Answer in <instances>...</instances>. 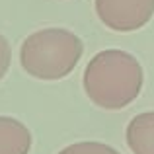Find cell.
Segmentation results:
<instances>
[{
  "label": "cell",
  "instance_id": "cell-1",
  "mask_svg": "<svg viewBox=\"0 0 154 154\" xmlns=\"http://www.w3.org/2000/svg\"><path fill=\"white\" fill-rule=\"evenodd\" d=\"M84 92L102 109H123L139 98L144 74L140 63L127 51L105 49L94 55L84 70Z\"/></svg>",
  "mask_w": 154,
  "mask_h": 154
},
{
  "label": "cell",
  "instance_id": "cell-2",
  "mask_svg": "<svg viewBox=\"0 0 154 154\" xmlns=\"http://www.w3.org/2000/svg\"><path fill=\"white\" fill-rule=\"evenodd\" d=\"M84 43L63 27H45L27 35L20 47V64L37 80H60L80 63Z\"/></svg>",
  "mask_w": 154,
  "mask_h": 154
},
{
  "label": "cell",
  "instance_id": "cell-3",
  "mask_svg": "<svg viewBox=\"0 0 154 154\" xmlns=\"http://www.w3.org/2000/svg\"><path fill=\"white\" fill-rule=\"evenodd\" d=\"M96 14L113 31H137L154 16V0H96Z\"/></svg>",
  "mask_w": 154,
  "mask_h": 154
},
{
  "label": "cell",
  "instance_id": "cell-4",
  "mask_svg": "<svg viewBox=\"0 0 154 154\" xmlns=\"http://www.w3.org/2000/svg\"><path fill=\"white\" fill-rule=\"evenodd\" d=\"M125 137L133 154H154V111H144L133 117Z\"/></svg>",
  "mask_w": 154,
  "mask_h": 154
},
{
  "label": "cell",
  "instance_id": "cell-5",
  "mask_svg": "<svg viewBox=\"0 0 154 154\" xmlns=\"http://www.w3.org/2000/svg\"><path fill=\"white\" fill-rule=\"evenodd\" d=\"M31 133L22 121L0 115V154H27Z\"/></svg>",
  "mask_w": 154,
  "mask_h": 154
},
{
  "label": "cell",
  "instance_id": "cell-6",
  "mask_svg": "<svg viewBox=\"0 0 154 154\" xmlns=\"http://www.w3.org/2000/svg\"><path fill=\"white\" fill-rule=\"evenodd\" d=\"M59 154H121L113 146L103 143H96V140H82V143H74L64 146Z\"/></svg>",
  "mask_w": 154,
  "mask_h": 154
},
{
  "label": "cell",
  "instance_id": "cell-7",
  "mask_svg": "<svg viewBox=\"0 0 154 154\" xmlns=\"http://www.w3.org/2000/svg\"><path fill=\"white\" fill-rule=\"evenodd\" d=\"M10 63H12V49H10V43L8 39L0 33V80L6 76L8 68H10Z\"/></svg>",
  "mask_w": 154,
  "mask_h": 154
}]
</instances>
